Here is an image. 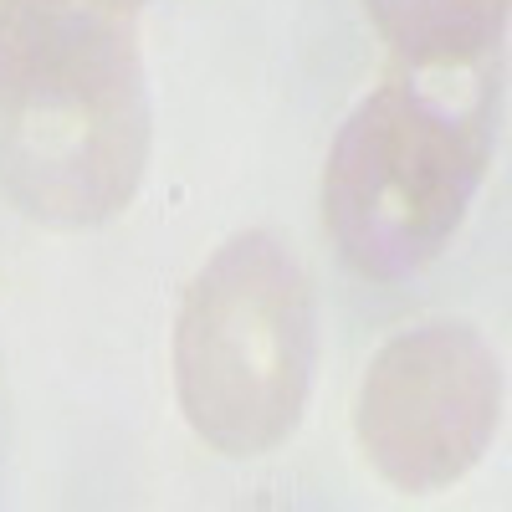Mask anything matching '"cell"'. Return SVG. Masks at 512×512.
<instances>
[{"label":"cell","mask_w":512,"mask_h":512,"mask_svg":"<svg viewBox=\"0 0 512 512\" xmlns=\"http://www.w3.org/2000/svg\"><path fill=\"white\" fill-rule=\"evenodd\" d=\"M318 303L303 262L267 231L231 236L190 282L175 323V395L221 456H267L303 420Z\"/></svg>","instance_id":"3"},{"label":"cell","mask_w":512,"mask_h":512,"mask_svg":"<svg viewBox=\"0 0 512 512\" xmlns=\"http://www.w3.org/2000/svg\"><path fill=\"white\" fill-rule=\"evenodd\" d=\"M113 6H123V11H139V6H144V0H113Z\"/></svg>","instance_id":"6"},{"label":"cell","mask_w":512,"mask_h":512,"mask_svg":"<svg viewBox=\"0 0 512 512\" xmlns=\"http://www.w3.org/2000/svg\"><path fill=\"white\" fill-rule=\"evenodd\" d=\"M502 364L466 323H420L384 338L359 384V446L400 492L461 482L497 436Z\"/></svg>","instance_id":"4"},{"label":"cell","mask_w":512,"mask_h":512,"mask_svg":"<svg viewBox=\"0 0 512 512\" xmlns=\"http://www.w3.org/2000/svg\"><path fill=\"white\" fill-rule=\"evenodd\" d=\"M497 82L482 67L405 72L338 128L323 169V221L369 282H405L456 236L497 144Z\"/></svg>","instance_id":"2"},{"label":"cell","mask_w":512,"mask_h":512,"mask_svg":"<svg viewBox=\"0 0 512 512\" xmlns=\"http://www.w3.org/2000/svg\"><path fill=\"white\" fill-rule=\"evenodd\" d=\"M149 164L134 11L113 0H0V190L41 226H98Z\"/></svg>","instance_id":"1"},{"label":"cell","mask_w":512,"mask_h":512,"mask_svg":"<svg viewBox=\"0 0 512 512\" xmlns=\"http://www.w3.org/2000/svg\"><path fill=\"white\" fill-rule=\"evenodd\" d=\"M364 11L415 72L482 67L507 26V0H364Z\"/></svg>","instance_id":"5"}]
</instances>
